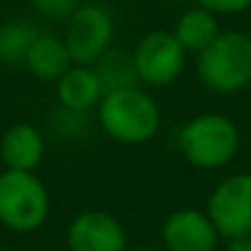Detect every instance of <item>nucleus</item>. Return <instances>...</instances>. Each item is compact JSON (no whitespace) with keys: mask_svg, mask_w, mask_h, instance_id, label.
I'll list each match as a JSON object with an SVG mask.
<instances>
[{"mask_svg":"<svg viewBox=\"0 0 251 251\" xmlns=\"http://www.w3.org/2000/svg\"><path fill=\"white\" fill-rule=\"evenodd\" d=\"M50 190L35 175L25 170L0 173V224L15 234L37 231L50 217Z\"/></svg>","mask_w":251,"mask_h":251,"instance_id":"nucleus-4","label":"nucleus"},{"mask_svg":"<svg viewBox=\"0 0 251 251\" xmlns=\"http://www.w3.org/2000/svg\"><path fill=\"white\" fill-rule=\"evenodd\" d=\"M195 3L214 15H239L251 8V0H195Z\"/></svg>","mask_w":251,"mask_h":251,"instance_id":"nucleus-18","label":"nucleus"},{"mask_svg":"<svg viewBox=\"0 0 251 251\" xmlns=\"http://www.w3.org/2000/svg\"><path fill=\"white\" fill-rule=\"evenodd\" d=\"M45 158V136L32 123H15L0 138V160L8 170L35 173Z\"/></svg>","mask_w":251,"mask_h":251,"instance_id":"nucleus-10","label":"nucleus"},{"mask_svg":"<svg viewBox=\"0 0 251 251\" xmlns=\"http://www.w3.org/2000/svg\"><path fill=\"white\" fill-rule=\"evenodd\" d=\"M155 3H168V0H155Z\"/></svg>","mask_w":251,"mask_h":251,"instance_id":"nucleus-21","label":"nucleus"},{"mask_svg":"<svg viewBox=\"0 0 251 251\" xmlns=\"http://www.w3.org/2000/svg\"><path fill=\"white\" fill-rule=\"evenodd\" d=\"M173 32H175V37L180 40V45L187 50V54H190V52H192V54H200L202 50H207V47L217 40V35H219L222 30H219L217 15L197 5V8L185 10V13L177 18Z\"/></svg>","mask_w":251,"mask_h":251,"instance_id":"nucleus-13","label":"nucleus"},{"mask_svg":"<svg viewBox=\"0 0 251 251\" xmlns=\"http://www.w3.org/2000/svg\"><path fill=\"white\" fill-rule=\"evenodd\" d=\"M72 57H69V50L64 45L62 37H54V35H42L35 40V45L30 47L27 57H25V67L27 72L40 79V81H52L57 84L67 69L72 67Z\"/></svg>","mask_w":251,"mask_h":251,"instance_id":"nucleus-12","label":"nucleus"},{"mask_svg":"<svg viewBox=\"0 0 251 251\" xmlns=\"http://www.w3.org/2000/svg\"><path fill=\"white\" fill-rule=\"evenodd\" d=\"M35 13H40L47 20H69L74 10L81 5V0H30Z\"/></svg>","mask_w":251,"mask_h":251,"instance_id":"nucleus-17","label":"nucleus"},{"mask_svg":"<svg viewBox=\"0 0 251 251\" xmlns=\"http://www.w3.org/2000/svg\"><path fill=\"white\" fill-rule=\"evenodd\" d=\"M197 76L204 89L231 96L251 86V35L241 30L219 32L217 40L197 54Z\"/></svg>","mask_w":251,"mask_h":251,"instance_id":"nucleus-3","label":"nucleus"},{"mask_svg":"<svg viewBox=\"0 0 251 251\" xmlns=\"http://www.w3.org/2000/svg\"><path fill=\"white\" fill-rule=\"evenodd\" d=\"M160 106L141 86L118 89L103 94L96 108V123L101 131L123 146H143L160 131Z\"/></svg>","mask_w":251,"mask_h":251,"instance_id":"nucleus-1","label":"nucleus"},{"mask_svg":"<svg viewBox=\"0 0 251 251\" xmlns=\"http://www.w3.org/2000/svg\"><path fill=\"white\" fill-rule=\"evenodd\" d=\"M99 81L103 86V94L108 91H118V89H131L138 86V74L133 67V54L123 52V50H108L96 64H94Z\"/></svg>","mask_w":251,"mask_h":251,"instance_id":"nucleus-14","label":"nucleus"},{"mask_svg":"<svg viewBox=\"0 0 251 251\" xmlns=\"http://www.w3.org/2000/svg\"><path fill=\"white\" fill-rule=\"evenodd\" d=\"M113 15L99 3H81L64 23V45L74 64L94 67L113 45Z\"/></svg>","mask_w":251,"mask_h":251,"instance_id":"nucleus-5","label":"nucleus"},{"mask_svg":"<svg viewBox=\"0 0 251 251\" xmlns=\"http://www.w3.org/2000/svg\"><path fill=\"white\" fill-rule=\"evenodd\" d=\"M37 37H40V30L25 20H10L5 25H0V62L25 64V57Z\"/></svg>","mask_w":251,"mask_h":251,"instance_id":"nucleus-15","label":"nucleus"},{"mask_svg":"<svg viewBox=\"0 0 251 251\" xmlns=\"http://www.w3.org/2000/svg\"><path fill=\"white\" fill-rule=\"evenodd\" d=\"M204 212L222 239L251 234V173H234L217 182Z\"/></svg>","mask_w":251,"mask_h":251,"instance_id":"nucleus-7","label":"nucleus"},{"mask_svg":"<svg viewBox=\"0 0 251 251\" xmlns=\"http://www.w3.org/2000/svg\"><path fill=\"white\" fill-rule=\"evenodd\" d=\"M89 113H81V111H69V108H57V118H54V128L62 138H81L89 133Z\"/></svg>","mask_w":251,"mask_h":251,"instance_id":"nucleus-16","label":"nucleus"},{"mask_svg":"<svg viewBox=\"0 0 251 251\" xmlns=\"http://www.w3.org/2000/svg\"><path fill=\"white\" fill-rule=\"evenodd\" d=\"M160 239L165 251H217L222 236L204 209L182 207L168 214Z\"/></svg>","mask_w":251,"mask_h":251,"instance_id":"nucleus-9","label":"nucleus"},{"mask_svg":"<svg viewBox=\"0 0 251 251\" xmlns=\"http://www.w3.org/2000/svg\"><path fill=\"white\" fill-rule=\"evenodd\" d=\"M54 86H57V101H59V106L62 108H69V111L91 113L94 108H99V103L103 99V86H101L99 74H96L94 67L72 64L67 69V74Z\"/></svg>","mask_w":251,"mask_h":251,"instance_id":"nucleus-11","label":"nucleus"},{"mask_svg":"<svg viewBox=\"0 0 251 251\" xmlns=\"http://www.w3.org/2000/svg\"><path fill=\"white\" fill-rule=\"evenodd\" d=\"M69 251H128L123 224L103 209H84L67 226Z\"/></svg>","mask_w":251,"mask_h":251,"instance_id":"nucleus-8","label":"nucleus"},{"mask_svg":"<svg viewBox=\"0 0 251 251\" xmlns=\"http://www.w3.org/2000/svg\"><path fill=\"white\" fill-rule=\"evenodd\" d=\"M224 251H251V234L246 236H231V239H224Z\"/></svg>","mask_w":251,"mask_h":251,"instance_id":"nucleus-19","label":"nucleus"},{"mask_svg":"<svg viewBox=\"0 0 251 251\" xmlns=\"http://www.w3.org/2000/svg\"><path fill=\"white\" fill-rule=\"evenodd\" d=\"M128 251H158L153 246H128Z\"/></svg>","mask_w":251,"mask_h":251,"instance_id":"nucleus-20","label":"nucleus"},{"mask_svg":"<svg viewBox=\"0 0 251 251\" xmlns=\"http://www.w3.org/2000/svg\"><path fill=\"white\" fill-rule=\"evenodd\" d=\"M133 67L146 86H168L177 81L187 64V50L173 30H153L133 47Z\"/></svg>","mask_w":251,"mask_h":251,"instance_id":"nucleus-6","label":"nucleus"},{"mask_svg":"<svg viewBox=\"0 0 251 251\" xmlns=\"http://www.w3.org/2000/svg\"><path fill=\"white\" fill-rule=\"evenodd\" d=\"M239 126L217 111H204L190 118L177 133L180 155L200 170H217L229 165L239 153Z\"/></svg>","mask_w":251,"mask_h":251,"instance_id":"nucleus-2","label":"nucleus"}]
</instances>
